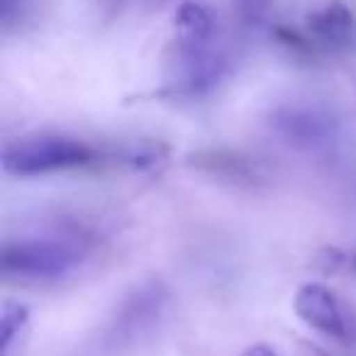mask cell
Masks as SVG:
<instances>
[{
  "mask_svg": "<svg viewBox=\"0 0 356 356\" xmlns=\"http://www.w3.org/2000/svg\"><path fill=\"white\" fill-rule=\"evenodd\" d=\"M98 161V152L83 139L71 137V134H25L6 142L3 147V171L8 176L32 178L47 176V173L74 171Z\"/></svg>",
  "mask_w": 356,
  "mask_h": 356,
  "instance_id": "obj_1",
  "label": "cell"
},
{
  "mask_svg": "<svg viewBox=\"0 0 356 356\" xmlns=\"http://www.w3.org/2000/svg\"><path fill=\"white\" fill-rule=\"evenodd\" d=\"M79 261L81 249L66 239H15L0 252V271L20 281H56Z\"/></svg>",
  "mask_w": 356,
  "mask_h": 356,
  "instance_id": "obj_2",
  "label": "cell"
},
{
  "mask_svg": "<svg viewBox=\"0 0 356 356\" xmlns=\"http://www.w3.org/2000/svg\"><path fill=\"white\" fill-rule=\"evenodd\" d=\"M171 90L178 95H203L213 90L227 74V59L205 44L176 42V54L171 59Z\"/></svg>",
  "mask_w": 356,
  "mask_h": 356,
  "instance_id": "obj_3",
  "label": "cell"
},
{
  "mask_svg": "<svg viewBox=\"0 0 356 356\" xmlns=\"http://www.w3.org/2000/svg\"><path fill=\"white\" fill-rule=\"evenodd\" d=\"M271 129L283 139L300 149H315L332 142L337 134V120L320 105L283 103L268 115Z\"/></svg>",
  "mask_w": 356,
  "mask_h": 356,
  "instance_id": "obj_4",
  "label": "cell"
},
{
  "mask_svg": "<svg viewBox=\"0 0 356 356\" xmlns=\"http://www.w3.org/2000/svg\"><path fill=\"white\" fill-rule=\"evenodd\" d=\"M293 310H296L298 320L305 322L310 330L339 341L349 339L344 307H341L337 293L325 283L307 281L298 286L296 296H293Z\"/></svg>",
  "mask_w": 356,
  "mask_h": 356,
  "instance_id": "obj_5",
  "label": "cell"
},
{
  "mask_svg": "<svg viewBox=\"0 0 356 356\" xmlns=\"http://www.w3.org/2000/svg\"><path fill=\"white\" fill-rule=\"evenodd\" d=\"M188 166L200 173L215 176L237 188H259L268 181L266 168L259 159L232 149H203L188 156Z\"/></svg>",
  "mask_w": 356,
  "mask_h": 356,
  "instance_id": "obj_6",
  "label": "cell"
},
{
  "mask_svg": "<svg viewBox=\"0 0 356 356\" xmlns=\"http://www.w3.org/2000/svg\"><path fill=\"white\" fill-rule=\"evenodd\" d=\"M305 32L312 37L317 47H344L351 42L356 30V17L349 6L341 0H330L322 8L307 15Z\"/></svg>",
  "mask_w": 356,
  "mask_h": 356,
  "instance_id": "obj_7",
  "label": "cell"
},
{
  "mask_svg": "<svg viewBox=\"0 0 356 356\" xmlns=\"http://www.w3.org/2000/svg\"><path fill=\"white\" fill-rule=\"evenodd\" d=\"M173 25H176L178 42L205 44V42H213V35L218 30V15L205 0H184L173 13Z\"/></svg>",
  "mask_w": 356,
  "mask_h": 356,
  "instance_id": "obj_8",
  "label": "cell"
},
{
  "mask_svg": "<svg viewBox=\"0 0 356 356\" xmlns=\"http://www.w3.org/2000/svg\"><path fill=\"white\" fill-rule=\"evenodd\" d=\"M161 302H163V293L159 283H147V286L137 288V293L124 300L122 310L118 312V322L115 327L124 332V334H134L139 332L144 325L154 320L159 310H161Z\"/></svg>",
  "mask_w": 356,
  "mask_h": 356,
  "instance_id": "obj_9",
  "label": "cell"
},
{
  "mask_svg": "<svg viewBox=\"0 0 356 356\" xmlns=\"http://www.w3.org/2000/svg\"><path fill=\"white\" fill-rule=\"evenodd\" d=\"M30 320V307L22 302H3L0 307V349L8 351L17 334L22 332V327Z\"/></svg>",
  "mask_w": 356,
  "mask_h": 356,
  "instance_id": "obj_10",
  "label": "cell"
},
{
  "mask_svg": "<svg viewBox=\"0 0 356 356\" xmlns=\"http://www.w3.org/2000/svg\"><path fill=\"white\" fill-rule=\"evenodd\" d=\"M273 37H276L278 44L286 47L291 54L300 56V59L315 56L317 51H320V47L312 42V37L307 35V32L293 30V27H276V30H273Z\"/></svg>",
  "mask_w": 356,
  "mask_h": 356,
  "instance_id": "obj_11",
  "label": "cell"
},
{
  "mask_svg": "<svg viewBox=\"0 0 356 356\" xmlns=\"http://www.w3.org/2000/svg\"><path fill=\"white\" fill-rule=\"evenodd\" d=\"M327 264H330V268H351V271H356V252L351 254H341V252H330V257H325Z\"/></svg>",
  "mask_w": 356,
  "mask_h": 356,
  "instance_id": "obj_12",
  "label": "cell"
},
{
  "mask_svg": "<svg viewBox=\"0 0 356 356\" xmlns=\"http://www.w3.org/2000/svg\"><path fill=\"white\" fill-rule=\"evenodd\" d=\"M239 356H278V354L266 344H252V346H247Z\"/></svg>",
  "mask_w": 356,
  "mask_h": 356,
  "instance_id": "obj_13",
  "label": "cell"
}]
</instances>
